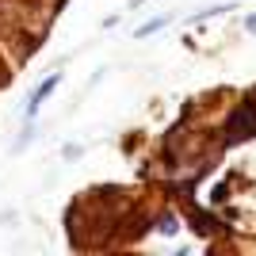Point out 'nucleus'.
<instances>
[{
  "label": "nucleus",
  "mask_w": 256,
  "mask_h": 256,
  "mask_svg": "<svg viewBox=\"0 0 256 256\" xmlns=\"http://www.w3.org/2000/svg\"><path fill=\"white\" fill-rule=\"evenodd\" d=\"M54 88H58V76H50V80H42V84H38V92H34V96H31V115H34V111H38V104H42V100L50 96Z\"/></svg>",
  "instance_id": "obj_2"
},
{
  "label": "nucleus",
  "mask_w": 256,
  "mask_h": 256,
  "mask_svg": "<svg viewBox=\"0 0 256 256\" xmlns=\"http://www.w3.org/2000/svg\"><path fill=\"white\" fill-rule=\"evenodd\" d=\"M0 38L20 46V54H34L38 46V31H31V12L16 8V4H0Z\"/></svg>",
  "instance_id": "obj_1"
},
{
  "label": "nucleus",
  "mask_w": 256,
  "mask_h": 256,
  "mask_svg": "<svg viewBox=\"0 0 256 256\" xmlns=\"http://www.w3.org/2000/svg\"><path fill=\"white\" fill-rule=\"evenodd\" d=\"M248 31H256V16H252V20H248Z\"/></svg>",
  "instance_id": "obj_3"
},
{
  "label": "nucleus",
  "mask_w": 256,
  "mask_h": 256,
  "mask_svg": "<svg viewBox=\"0 0 256 256\" xmlns=\"http://www.w3.org/2000/svg\"><path fill=\"white\" fill-rule=\"evenodd\" d=\"M0 80H4V69H0Z\"/></svg>",
  "instance_id": "obj_4"
}]
</instances>
